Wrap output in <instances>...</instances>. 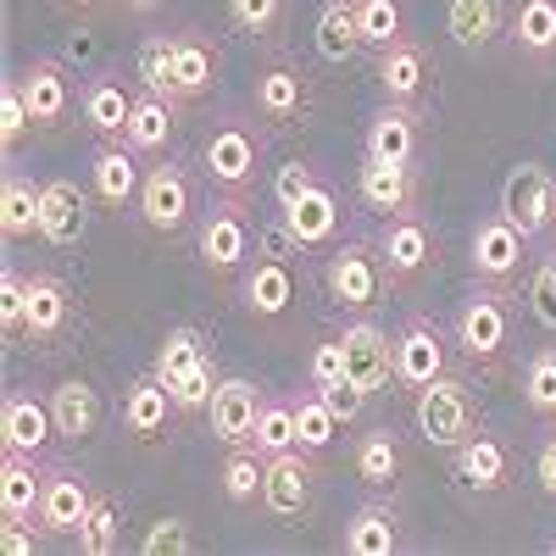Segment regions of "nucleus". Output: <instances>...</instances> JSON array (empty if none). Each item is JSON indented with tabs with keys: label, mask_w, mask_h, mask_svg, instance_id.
<instances>
[{
	"label": "nucleus",
	"mask_w": 556,
	"mask_h": 556,
	"mask_svg": "<svg viewBox=\"0 0 556 556\" xmlns=\"http://www.w3.org/2000/svg\"><path fill=\"white\" fill-rule=\"evenodd\" d=\"M513 329H518V312H513V290L501 285H479L456 301L451 312V340H456V356L479 367V374H501L506 351H513Z\"/></svg>",
	"instance_id": "1"
},
{
	"label": "nucleus",
	"mask_w": 556,
	"mask_h": 556,
	"mask_svg": "<svg viewBox=\"0 0 556 556\" xmlns=\"http://www.w3.org/2000/svg\"><path fill=\"white\" fill-rule=\"evenodd\" d=\"M151 374L173 390V406L178 417H195L212 406V390H217V351L212 340L195 329V323H178V329H167V340L156 345V362H151Z\"/></svg>",
	"instance_id": "2"
},
{
	"label": "nucleus",
	"mask_w": 556,
	"mask_h": 556,
	"mask_svg": "<svg viewBox=\"0 0 556 556\" xmlns=\"http://www.w3.org/2000/svg\"><path fill=\"white\" fill-rule=\"evenodd\" d=\"M395 290L390 262L379 251V240H340L323 256V295H329L345 317L356 312H379Z\"/></svg>",
	"instance_id": "3"
},
{
	"label": "nucleus",
	"mask_w": 556,
	"mask_h": 556,
	"mask_svg": "<svg viewBox=\"0 0 556 556\" xmlns=\"http://www.w3.org/2000/svg\"><path fill=\"white\" fill-rule=\"evenodd\" d=\"M267 162V134L256 117H223L201 139V167L223 195H256V178Z\"/></svg>",
	"instance_id": "4"
},
{
	"label": "nucleus",
	"mask_w": 556,
	"mask_h": 556,
	"mask_svg": "<svg viewBox=\"0 0 556 556\" xmlns=\"http://www.w3.org/2000/svg\"><path fill=\"white\" fill-rule=\"evenodd\" d=\"M256 228H251V195H212V206L195 223V256L212 278H240V267L251 262Z\"/></svg>",
	"instance_id": "5"
},
{
	"label": "nucleus",
	"mask_w": 556,
	"mask_h": 556,
	"mask_svg": "<svg viewBox=\"0 0 556 556\" xmlns=\"http://www.w3.org/2000/svg\"><path fill=\"white\" fill-rule=\"evenodd\" d=\"M456 362V340L445 323H434L429 312H412L395 329V390H429L434 379L451 374Z\"/></svg>",
	"instance_id": "6"
},
{
	"label": "nucleus",
	"mask_w": 556,
	"mask_h": 556,
	"mask_svg": "<svg viewBox=\"0 0 556 556\" xmlns=\"http://www.w3.org/2000/svg\"><path fill=\"white\" fill-rule=\"evenodd\" d=\"M412 424H417V434H424L429 445L456 451L468 434H479V395L462 384L456 374H445V379H434L429 390H417Z\"/></svg>",
	"instance_id": "7"
},
{
	"label": "nucleus",
	"mask_w": 556,
	"mask_h": 556,
	"mask_svg": "<svg viewBox=\"0 0 556 556\" xmlns=\"http://www.w3.org/2000/svg\"><path fill=\"white\" fill-rule=\"evenodd\" d=\"M285 245H295V240H290V228H278V235L267 240V251L251 256V262L240 267V278H235V301H240L256 323L285 317L290 301H295V267H290Z\"/></svg>",
	"instance_id": "8"
},
{
	"label": "nucleus",
	"mask_w": 556,
	"mask_h": 556,
	"mask_svg": "<svg viewBox=\"0 0 556 556\" xmlns=\"http://www.w3.org/2000/svg\"><path fill=\"white\" fill-rule=\"evenodd\" d=\"M468 267H473L479 285L513 290L518 278H523V267H529V235H523V228L506 217V212L479 217V223H473V240H468Z\"/></svg>",
	"instance_id": "9"
},
{
	"label": "nucleus",
	"mask_w": 556,
	"mask_h": 556,
	"mask_svg": "<svg viewBox=\"0 0 556 556\" xmlns=\"http://www.w3.org/2000/svg\"><path fill=\"white\" fill-rule=\"evenodd\" d=\"M139 217H146L151 235H184L195 217V184L184 173V162H156L146 167V184H139Z\"/></svg>",
	"instance_id": "10"
},
{
	"label": "nucleus",
	"mask_w": 556,
	"mask_h": 556,
	"mask_svg": "<svg viewBox=\"0 0 556 556\" xmlns=\"http://www.w3.org/2000/svg\"><path fill=\"white\" fill-rule=\"evenodd\" d=\"M345 367H351V379L367 390V395H379L384 384H395V334H384V323L374 312H356L345 317Z\"/></svg>",
	"instance_id": "11"
},
{
	"label": "nucleus",
	"mask_w": 556,
	"mask_h": 556,
	"mask_svg": "<svg viewBox=\"0 0 556 556\" xmlns=\"http://www.w3.org/2000/svg\"><path fill=\"white\" fill-rule=\"evenodd\" d=\"M89 506H96V490L89 479L73 468V462H45V495H39V529L51 540H78Z\"/></svg>",
	"instance_id": "12"
},
{
	"label": "nucleus",
	"mask_w": 556,
	"mask_h": 556,
	"mask_svg": "<svg viewBox=\"0 0 556 556\" xmlns=\"http://www.w3.org/2000/svg\"><path fill=\"white\" fill-rule=\"evenodd\" d=\"M379 251H384V262H390L395 285H412V278H424V273L440 262V235L429 228L424 212H395V217H384V228H379Z\"/></svg>",
	"instance_id": "13"
},
{
	"label": "nucleus",
	"mask_w": 556,
	"mask_h": 556,
	"mask_svg": "<svg viewBox=\"0 0 556 556\" xmlns=\"http://www.w3.org/2000/svg\"><path fill=\"white\" fill-rule=\"evenodd\" d=\"M73 312H78V301H73V285H67V278L51 273V267H34V273H28L23 340H28V345H56V340H67Z\"/></svg>",
	"instance_id": "14"
},
{
	"label": "nucleus",
	"mask_w": 556,
	"mask_h": 556,
	"mask_svg": "<svg viewBox=\"0 0 556 556\" xmlns=\"http://www.w3.org/2000/svg\"><path fill=\"white\" fill-rule=\"evenodd\" d=\"M312 490H317V456L312 451H285L267 462V479H262V513L278 518V523H295L306 506H312Z\"/></svg>",
	"instance_id": "15"
},
{
	"label": "nucleus",
	"mask_w": 556,
	"mask_h": 556,
	"mask_svg": "<svg viewBox=\"0 0 556 556\" xmlns=\"http://www.w3.org/2000/svg\"><path fill=\"white\" fill-rule=\"evenodd\" d=\"M551 206H556V173L545 162H518L501 184V212L513 217L529 240H540L551 228Z\"/></svg>",
	"instance_id": "16"
},
{
	"label": "nucleus",
	"mask_w": 556,
	"mask_h": 556,
	"mask_svg": "<svg viewBox=\"0 0 556 556\" xmlns=\"http://www.w3.org/2000/svg\"><path fill=\"white\" fill-rule=\"evenodd\" d=\"M513 473H518V456H513V445L506 440H495V434H468L456 451H451V479L462 484V490H479V495H495V490H506L513 484Z\"/></svg>",
	"instance_id": "17"
},
{
	"label": "nucleus",
	"mask_w": 556,
	"mask_h": 556,
	"mask_svg": "<svg viewBox=\"0 0 556 556\" xmlns=\"http://www.w3.org/2000/svg\"><path fill=\"white\" fill-rule=\"evenodd\" d=\"M17 89H23V101L34 112V128H62L73 117V106L84 101L78 89H73V73L56 62V56H34L23 73H17Z\"/></svg>",
	"instance_id": "18"
},
{
	"label": "nucleus",
	"mask_w": 556,
	"mask_h": 556,
	"mask_svg": "<svg viewBox=\"0 0 556 556\" xmlns=\"http://www.w3.org/2000/svg\"><path fill=\"white\" fill-rule=\"evenodd\" d=\"M262 390H256V379H245V374H223L217 379V390H212V440L228 451V445H251V434H256V417H262Z\"/></svg>",
	"instance_id": "19"
},
{
	"label": "nucleus",
	"mask_w": 556,
	"mask_h": 556,
	"mask_svg": "<svg viewBox=\"0 0 556 556\" xmlns=\"http://www.w3.org/2000/svg\"><path fill=\"white\" fill-rule=\"evenodd\" d=\"M251 106H256V117H262V123L290 128V123H301V112L312 106V78H306L295 62L278 56V62H267V67L256 73Z\"/></svg>",
	"instance_id": "20"
},
{
	"label": "nucleus",
	"mask_w": 556,
	"mask_h": 556,
	"mask_svg": "<svg viewBox=\"0 0 556 556\" xmlns=\"http://www.w3.org/2000/svg\"><path fill=\"white\" fill-rule=\"evenodd\" d=\"M340 223H345L340 195H334L323 178L285 206V228H290L295 251H329V245H340Z\"/></svg>",
	"instance_id": "21"
},
{
	"label": "nucleus",
	"mask_w": 556,
	"mask_h": 556,
	"mask_svg": "<svg viewBox=\"0 0 556 556\" xmlns=\"http://www.w3.org/2000/svg\"><path fill=\"white\" fill-rule=\"evenodd\" d=\"M139 184H146L139 151L128 146V139H101V151L89 156V190H96V201L112 206V212L139 206Z\"/></svg>",
	"instance_id": "22"
},
{
	"label": "nucleus",
	"mask_w": 556,
	"mask_h": 556,
	"mask_svg": "<svg viewBox=\"0 0 556 556\" xmlns=\"http://www.w3.org/2000/svg\"><path fill=\"white\" fill-rule=\"evenodd\" d=\"M56 440V417H51V395L39 390H12L0 406V451H23V456H45V445Z\"/></svg>",
	"instance_id": "23"
},
{
	"label": "nucleus",
	"mask_w": 556,
	"mask_h": 556,
	"mask_svg": "<svg viewBox=\"0 0 556 556\" xmlns=\"http://www.w3.org/2000/svg\"><path fill=\"white\" fill-rule=\"evenodd\" d=\"M356 201L374 212V217L412 212V206H417V167H412V162L362 156V167H356Z\"/></svg>",
	"instance_id": "24"
},
{
	"label": "nucleus",
	"mask_w": 556,
	"mask_h": 556,
	"mask_svg": "<svg viewBox=\"0 0 556 556\" xmlns=\"http://www.w3.org/2000/svg\"><path fill=\"white\" fill-rule=\"evenodd\" d=\"M89 195L96 190H84L78 178H45V190H39V240L45 245H78L84 240V228H89Z\"/></svg>",
	"instance_id": "25"
},
{
	"label": "nucleus",
	"mask_w": 556,
	"mask_h": 556,
	"mask_svg": "<svg viewBox=\"0 0 556 556\" xmlns=\"http://www.w3.org/2000/svg\"><path fill=\"white\" fill-rule=\"evenodd\" d=\"M374 78L384 89V101L417 106V101H424V89H429V51L417 39H395V45H384V51H379Z\"/></svg>",
	"instance_id": "26"
},
{
	"label": "nucleus",
	"mask_w": 556,
	"mask_h": 556,
	"mask_svg": "<svg viewBox=\"0 0 556 556\" xmlns=\"http://www.w3.org/2000/svg\"><path fill=\"white\" fill-rule=\"evenodd\" d=\"M173 417H178L173 390H167L156 374H139V379H128V390H123V429H128L139 445L162 440Z\"/></svg>",
	"instance_id": "27"
},
{
	"label": "nucleus",
	"mask_w": 556,
	"mask_h": 556,
	"mask_svg": "<svg viewBox=\"0 0 556 556\" xmlns=\"http://www.w3.org/2000/svg\"><path fill=\"white\" fill-rule=\"evenodd\" d=\"M417 139H424V117L417 106H401V101H384L367 123V139H362V156H379V162H417Z\"/></svg>",
	"instance_id": "28"
},
{
	"label": "nucleus",
	"mask_w": 556,
	"mask_h": 556,
	"mask_svg": "<svg viewBox=\"0 0 556 556\" xmlns=\"http://www.w3.org/2000/svg\"><path fill=\"white\" fill-rule=\"evenodd\" d=\"M340 551L351 556H390L401 551V513L390 501H362L340 529Z\"/></svg>",
	"instance_id": "29"
},
{
	"label": "nucleus",
	"mask_w": 556,
	"mask_h": 556,
	"mask_svg": "<svg viewBox=\"0 0 556 556\" xmlns=\"http://www.w3.org/2000/svg\"><path fill=\"white\" fill-rule=\"evenodd\" d=\"M506 39L513 51L534 67L556 62V0H518L513 17H506Z\"/></svg>",
	"instance_id": "30"
},
{
	"label": "nucleus",
	"mask_w": 556,
	"mask_h": 556,
	"mask_svg": "<svg viewBox=\"0 0 556 556\" xmlns=\"http://www.w3.org/2000/svg\"><path fill=\"white\" fill-rule=\"evenodd\" d=\"M39 495H45V462L23 451H0V518L39 523Z\"/></svg>",
	"instance_id": "31"
},
{
	"label": "nucleus",
	"mask_w": 556,
	"mask_h": 556,
	"mask_svg": "<svg viewBox=\"0 0 556 556\" xmlns=\"http://www.w3.org/2000/svg\"><path fill=\"white\" fill-rule=\"evenodd\" d=\"M401 468H406V445H401V434H395L390 424L367 429V434L351 445V473H356L367 490H390V484L401 479Z\"/></svg>",
	"instance_id": "32"
},
{
	"label": "nucleus",
	"mask_w": 556,
	"mask_h": 556,
	"mask_svg": "<svg viewBox=\"0 0 556 556\" xmlns=\"http://www.w3.org/2000/svg\"><path fill=\"white\" fill-rule=\"evenodd\" d=\"M128 112H134V89L123 78H89L84 84V101L78 117L96 139H123L128 134Z\"/></svg>",
	"instance_id": "33"
},
{
	"label": "nucleus",
	"mask_w": 556,
	"mask_h": 556,
	"mask_svg": "<svg viewBox=\"0 0 556 556\" xmlns=\"http://www.w3.org/2000/svg\"><path fill=\"white\" fill-rule=\"evenodd\" d=\"M173 78H178V96L184 101L212 96V84H217V45L201 28L173 34Z\"/></svg>",
	"instance_id": "34"
},
{
	"label": "nucleus",
	"mask_w": 556,
	"mask_h": 556,
	"mask_svg": "<svg viewBox=\"0 0 556 556\" xmlns=\"http://www.w3.org/2000/svg\"><path fill=\"white\" fill-rule=\"evenodd\" d=\"M51 417H56V440L67 445H84L101 424V395L89 379H62L51 384Z\"/></svg>",
	"instance_id": "35"
},
{
	"label": "nucleus",
	"mask_w": 556,
	"mask_h": 556,
	"mask_svg": "<svg viewBox=\"0 0 556 556\" xmlns=\"http://www.w3.org/2000/svg\"><path fill=\"white\" fill-rule=\"evenodd\" d=\"M173 128H178V101L156 96V89H139L134 112H128V134H123L128 146H134L139 156H162L167 139H173Z\"/></svg>",
	"instance_id": "36"
},
{
	"label": "nucleus",
	"mask_w": 556,
	"mask_h": 556,
	"mask_svg": "<svg viewBox=\"0 0 556 556\" xmlns=\"http://www.w3.org/2000/svg\"><path fill=\"white\" fill-rule=\"evenodd\" d=\"M506 0H451L445 7V28L462 51H484L495 45V34H506Z\"/></svg>",
	"instance_id": "37"
},
{
	"label": "nucleus",
	"mask_w": 556,
	"mask_h": 556,
	"mask_svg": "<svg viewBox=\"0 0 556 556\" xmlns=\"http://www.w3.org/2000/svg\"><path fill=\"white\" fill-rule=\"evenodd\" d=\"M39 190H45V184H34V178L17 173V167L7 173V184H0V235H7L12 245L39 235V217H45Z\"/></svg>",
	"instance_id": "38"
},
{
	"label": "nucleus",
	"mask_w": 556,
	"mask_h": 556,
	"mask_svg": "<svg viewBox=\"0 0 556 556\" xmlns=\"http://www.w3.org/2000/svg\"><path fill=\"white\" fill-rule=\"evenodd\" d=\"M317 56L323 62H351L356 51H367L362 45V28H356V0H329V7L317 12Z\"/></svg>",
	"instance_id": "39"
},
{
	"label": "nucleus",
	"mask_w": 556,
	"mask_h": 556,
	"mask_svg": "<svg viewBox=\"0 0 556 556\" xmlns=\"http://www.w3.org/2000/svg\"><path fill=\"white\" fill-rule=\"evenodd\" d=\"M290 401H295V440H301V451L323 456V451L334 445V434H340V417L329 412V401H323L312 384H306V390H295Z\"/></svg>",
	"instance_id": "40"
},
{
	"label": "nucleus",
	"mask_w": 556,
	"mask_h": 556,
	"mask_svg": "<svg viewBox=\"0 0 556 556\" xmlns=\"http://www.w3.org/2000/svg\"><path fill=\"white\" fill-rule=\"evenodd\" d=\"M217 479H223V495L235 501V506H251V501H262V479H267V456H256L251 445H228V456H223V468H217Z\"/></svg>",
	"instance_id": "41"
},
{
	"label": "nucleus",
	"mask_w": 556,
	"mask_h": 556,
	"mask_svg": "<svg viewBox=\"0 0 556 556\" xmlns=\"http://www.w3.org/2000/svg\"><path fill=\"white\" fill-rule=\"evenodd\" d=\"M356 28L367 51H384V45L406 39V0H356Z\"/></svg>",
	"instance_id": "42"
},
{
	"label": "nucleus",
	"mask_w": 556,
	"mask_h": 556,
	"mask_svg": "<svg viewBox=\"0 0 556 556\" xmlns=\"http://www.w3.org/2000/svg\"><path fill=\"white\" fill-rule=\"evenodd\" d=\"M295 401H262V417H256V434H251V451L256 456H285L295 451Z\"/></svg>",
	"instance_id": "43"
},
{
	"label": "nucleus",
	"mask_w": 556,
	"mask_h": 556,
	"mask_svg": "<svg viewBox=\"0 0 556 556\" xmlns=\"http://www.w3.org/2000/svg\"><path fill=\"white\" fill-rule=\"evenodd\" d=\"M134 78L146 84V89H156V96H167V101H184L178 96V78H173V34H151L146 45H139Z\"/></svg>",
	"instance_id": "44"
},
{
	"label": "nucleus",
	"mask_w": 556,
	"mask_h": 556,
	"mask_svg": "<svg viewBox=\"0 0 556 556\" xmlns=\"http://www.w3.org/2000/svg\"><path fill=\"white\" fill-rule=\"evenodd\" d=\"M123 545V513L112 495H96V506H89V518L78 529V551L84 556H112Z\"/></svg>",
	"instance_id": "45"
},
{
	"label": "nucleus",
	"mask_w": 556,
	"mask_h": 556,
	"mask_svg": "<svg viewBox=\"0 0 556 556\" xmlns=\"http://www.w3.org/2000/svg\"><path fill=\"white\" fill-rule=\"evenodd\" d=\"M523 401L534 417H556V345H540L529 362H523Z\"/></svg>",
	"instance_id": "46"
},
{
	"label": "nucleus",
	"mask_w": 556,
	"mask_h": 556,
	"mask_svg": "<svg viewBox=\"0 0 556 556\" xmlns=\"http://www.w3.org/2000/svg\"><path fill=\"white\" fill-rule=\"evenodd\" d=\"M529 312H534L540 329L556 334V251L534 256V267H529Z\"/></svg>",
	"instance_id": "47"
},
{
	"label": "nucleus",
	"mask_w": 556,
	"mask_h": 556,
	"mask_svg": "<svg viewBox=\"0 0 556 556\" xmlns=\"http://www.w3.org/2000/svg\"><path fill=\"white\" fill-rule=\"evenodd\" d=\"M285 7L290 0H228V23L251 39H267L278 23H285Z\"/></svg>",
	"instance_id": "48"
},
{
	"label": "nucleus",
	"mask_w": 556,
	"mask_h": 556,
	"mask_svg": "<svg viewBox=\"0 0 556 556\" xmlns=\"http://www.w3.org/2000/svg\"><path fill=\"white\" fill-rule=\"evenodd\" d=\"M23 312H28V273L7 267V273H0V329H7L12 345L23 340Z\"/></svg>",
	"instance_id": "49"
},
{
	"label": "nucleus",
	"mask_w": 556,
	"mask_h": 556,
	"mask_svg": "<svg viewBox=\"0 0 556 556\" xmlns=\"http://www.w3.org/2000/svg\"><path fill=\"white\" fill-rule=\"evenodd\" d=\"M334 379H351V367H345V340L340 334H323L306 356V384H334Z\"/></svg>",
	"instance_id": "50"
},
{
	"label": "nucleus",
	"mask_w": 556,
	"mask_h": 556,
	"mask_svg": "<svg viewBox=\"0 0 556 556\" xmlns=\"http://www.w3.org/2000/svg\"><path fill=\"white\" fill-rule=\"evenodd\" d=\"M28 128H34V112H28V101H23L17 78H7V89H0V139H7V151L23 146Z\"/></svg>",
	"instance_id": "51"
},
{
	"label": "nucleus",
	"mask_w": 556,
	"mask_h": 556,
	"mask_svg": "<svg viewBox=\"0 0 556 556\" xmlns=\"http://www.w3.org/2000/svg\"><path fill=\"white\" fill-rule=\"evenodd\" d=\"M195 540H190V523L184 518H162V523H151V534H146V556H184Z\"/></svg>",
	"instance_id": "52"
},
{
	"label": "nucleus",
	"mask_w": 556,
	"mask_h": 556,
	"mask_svg": "<svg viewBox=\"0 0 556 556\" xmlns=\"http://www.w3.org/2000/svg\"><path fill=\"white\" fill-rule=\"evenodd\" d=\"M312 390H317V384H312ZM317 395L329 401V412L340 417V424H356V417H362V401H367V390H362L356 379H334V384H323Z\"/></svg>",
	"instance_id": "53"
},
{
	"label": "nucleus",
	"mask_w": 556,
	"mask_h": 556,
	"mask_svg": "<svg viewBox=\"0 0 556 556\" xmlns=\"http://www.w3.org/2000/svg\"><path fill=\"white\" fill-rule=\"evenodd\" d=\"M45 540H51V534L34 529V518H7V523H0V551H7V556H34Z\"/></svg>",
	"instance_id": "54"
},
{
	"label": "nucleus",
	"mask_w": 556,
	"mask_h": 556,
	"mask_svg": "<svg viewBox=\"0 0 556 556\" xmlns=\"http://www.w3.org/2000/svg\"><path fill=\"white\" fill-rule=\"evenodd\" d=\"M312 184H317V167H312V162H285V167H278V178H273V201H278V212H285L301 190H312Z\"/></svg>",
	"instance_id": "55"
},
{
	"label": "nucleus",
	"mask_w": 556,
	"mask_h": 556,
	"mask_svg": "<svg viewBox=\"0 0 556 556\" xmlns=\"http://www.w3.org/2000/svg\"><path fill=\"white\" fill-rule=\"evenodd\" d=\"M534 479H540V490H545V495H556V434L534 451Z\"/></svg>",
	"instance_id": "56"
},
{
	"label": "nucleus",
	"mask_w": 556,
	"mask_h": 556,
	"mask_svg": "<svg viewBox=\"0 0 556 556\" xmlns=\"http://www.w3.org/2000/svg\"><path fill=\"white\" fill-rule=\"evenodd\" d=\"M123 7H128V12H156L162 0H123Z\"/></svg>",
	"instance_id": "57"
},
{
	"label": "nucleus",
	"mask_w": 556,
	"mask_h": 556,
	"mask_svg": "<svg viewBox=\"0 0 556 556\" xmlns=\"http://www.w3.org/2000/svg\"><path fill=\"white\" fill-rule=\"evenodd\" d=\"M67 7H78V12H96V7H101V0H67Z\"/></svg>",
	"instance_id": "58"
},
{
	"label": "nucleus",
	"mask_w": 556,
	"mask_h": 556,
	"mask_svg": "<svg viewBox=\"0 0 556 556\" xmlns=\"http://www.w3.org/2000/svg\"><path fill=\"white\" fill-rule=\"evenodd\" d=\"M551 235H556V206H551Z\"/></svg>",
	"instance_id": "59"
},
{
	"label": "nucleus",
	"mask_w": 556,
	"mask_h": 556,
	"mask_svg": "<svg viewBox=\"0 0 556 556\" xmlns=\"http://www.w3.org/2000/svg\"><path fill=\"white\" fill-rule=\"evenodd\" d=\"M551 556H556V540H551Z\"/></svg>",
	"instance_id": "60"
}]
</instances>
